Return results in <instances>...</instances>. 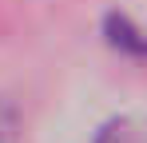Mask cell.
Listing matches in <instances>:
<instances>
[{
    "instance_id": "7a4b0ae2",
    "label": "cell",
    "mask_w": 147,
    "mask_h": 143,
    "mask_svg": "<svg viewBox=\"0 0 147 143\" xmlns=\"http://www.w3.org/2000/svg\"><path fill=\"white\" fill-rule=\"evenodd\" d=\"M92 143H147V119H139V115H111L96 131Z\"/></svg>"
},
{
    "instance_id": "3957f363",
    "label": "cell",
    "mask_w": 147,
    "mask_h": 143,
    "mask_svg": "<svg viewBox=\"0 0 147 143\" xmlns=\"http://www.w3.org/2000/svg\"><path fill=\"white\" fill-rule=\"evenodd\" d=\"M24 139V123H20V111L8 95L0 92V143H20Z\"/></svg>"
},
{
    "instance_id": "6da1fadb",
    "label": "cell",
    "mask_w": 147,
    "mask_h": 143,
    "mask_svg": "<svg viewBox=\"0 0 147 143\" xmlns=\"http://www.w3.org/2000/svg\"><path fill=\"white\" fill-rule=\"evenodd\" d=\"M103 36H107V44L115 48V52L135 56V60H147V32L127 12H107L103 16Z\"/></svg>"
}]
</instances>
